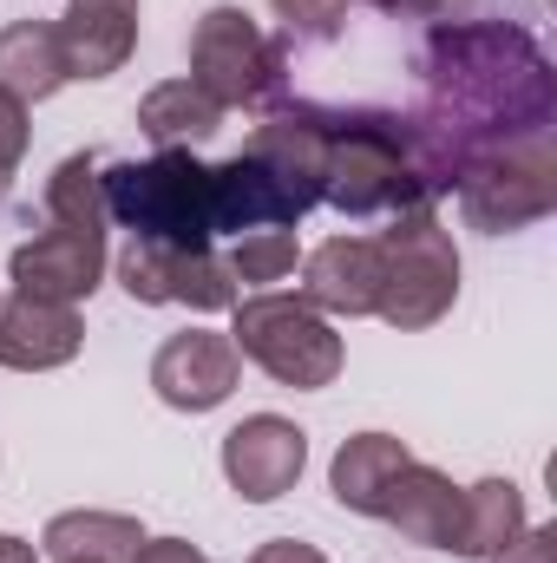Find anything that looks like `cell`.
<instances>
[{
	"label": "cell",
	"mask_w": 557,
	"mask_h": 563,
	"mask_svg": "<svg viewBox=\"0 0 557 563\" xmlns=\"http://www.w3.org/2000/svg\"><path fill=\"white\" fill-rule=\"evenodd\" d=\"M419 112H407V144L433 203L485 157L551 139L557 66L518 20H439L414 53Z\"/></svg>",
	"instance_id": "cell-1"
},
{
	"label": "cell",
	"mask_w": 557,
	"mask_h": 563,
	"mask_svg": "<svg viewBox=\"0 0 557 563\" xmlns=\"http://www.w3.org/2000/svg\"><path fill=\"white\" fill-rule=\"evenodd\" d=\"M328 125V164H321V203L341 217H407L433 210V190L407 144V112L387 106H321Z\"/></svg>",
	"instance_id": "cell-2"
},
{
	"label": "cell",
	"mask_w": 557,
	"mask_h": 563,
	"mask_svg": "<svg viewBox=\"0 0 557 563\" xmlns=\"http://www.w3.org/2000/svg\"><path fill=\"white\" fill-rule=\"evenodd\" d=\"M106 217L125 223L139 243H171V250H210V164L190 157L184 144L157 157H125L106 164Z\"/></svg>",
	"instance_id": "cell-3"
},
{
	"label": "cell",
	"mask_w": 557,
	"mask_h": 563,
	"mask_svg": "<svg viewBox=\"0 0 557 563\" xmlns=\"http://www.w3.org/2000/svg\"><path fill=\"white\" fill-rule=\"evenodd\" d=\"M230 341L243 361H256L276 387L295 394H315V387H335L348 347L341 334L328 328L321 308H308L302 295H282V288H256V295H237L230 308Z\"/></svg>",
	"instance_id": "cell-4"
},
{
	"label": "cell",
	"mask_w": 557,
	"mask_h": 563,
	"mask_svg": "<svg viewBox=\"0 0 557 563\" xmlns=\"http://www.w3.org/2000/svg\"><path fill=\"white\" fill-rule=\"evenodd\" d=\"M374 250H381V301H374V314L387 328L419 334V328L452 314V301H459V250H452V230L433 210L387 217Z\"/></svg>",
	"instance_id": "cell-5"
},
{
	"label": "cell",
	"mask_w": 557,
	"mask_h": 563,
	"mask_svg": "<svg viewBox=\"0 0 557 563\" xmlns=\"http://www.w3.org/2000/svg\"><path fill=\"white\" fill-rule=\"evenodd\" d=\"M190 86H204L223 112L270 106L282 92V40H270L243 7H210L190 33Z\"/></svg>",
	"instance_id": "cell-6"
},
{
	"label": "cell",
	"mask_w": 557,
	"mask_h": 563,
	"mask_svg": "<svg viewBox=\"0 0 557 563\" xmlns=\"http://www.w3.org/2000/svg\"><path fill=\"white\" fill-rule=\"evenodd\" d=\"M459 217L485 236H512V230H532L557 210V144H518V151H499L485 164H472L459 184Z\"/></svg>",
	"instance_id": "cell-7"
},
{
	"label": "cell",
	"mask_w": 557,
	"mask_h": 563,
	"mask_svg": "<svg viewBox=\"0 0 557 563\" xmlns=\"http://www.w3.org/2000/svg\"><path fill=\"white\" fill-rule=\"evenodd\" d=\"M119 288L144 308H197V314H223L237 308V276L217 250H171V243H125L119 250Z\"/></svg>",
	"instance_id": "cell-8"
},
{
	"label": "cell",
	"mask_w": 557,
	"mask_h": 563,
	"mask_svg": "<svg viewBox=\"0 0 557 563\" xmlns=\"http://www.w3.org/2000/svg\"><path fill=\"white\" fill-rule=\"evenodd\" d=\"M237 380H243V354L230 334H210V328H184L151 354V387L177 413H217L237 394Z\"/></svg>",
	"instance_id": "cell-9"
},
{
	"label": "cell",
	"mask_w": 557,
	"mask_h": 563,
	"mask_svg": "<svg viewBox=\"0 0 557 563\" xmlns=\"http://www.w3.org/2000/svg\"><path fill=\"white\" fill-rule=\"evenodd\" d=\"M106 269H112L106 236H99V230H66V223L40 230V236H33V243H20V250H13V263H7L13 295L59 301V308H79V301L106 282Z\"/></svg>",
	"instance_id": "cell-10"
},
{
	"label": "cell",
	"mask_w": 557,
	"mask_h": 563,
	"mask_svg": "<svg viewBox=\"0 0 557 563\" xmlns=\"http://www.w3.org/2000/svg\"><path fill=\"white\" fill-rule=\"evenodd\" d=\"M308 465V432L282 413H250L223 432V478L243 505H276Z\"/></svg>",
	"instance_id": "cell-11"
},
{
	"label": "cell",
	"mask_w": 557,
	"mask_h": 563,
	"mask_svg": "<svg viewBox=\"0 0 557 563\" xmlns=\"http://www.w3.org/2000/svg\"><path fill=\"white\" fill-rule=\"evenodd\" d=\"M270 177H276L282 190H288V203L308 217L315 203H321V164H328V125H321V106L315 99H295V106H276L263 125H256V139L243 144Z\"/></svg>",
	"instance_id": "cell-12"
},
{
	"label": "cell",
	"mask_w": 557,
	"mask_h": 563,
	"mask_svg": "<svg viewBox=\"0 0 557 563\" xmlns=\"http://www.w3.org/2000/svg\"><path fill=\"white\" fill-rule=\"evenodd\" d=\"M381 525H394L407 544L452 551V558H459V531H466V485H452L439 465H419V459H407V465H401V478L387 485Z\"/></svg>",
	"instance_id": "cell-13"
},
{
	"label": "cell",
	"mask_w": 557,
	"mask_h": 563,
	"mask_svg": "<svg viewBox=\"0 0 557 563\" xmlns=\"http://www.w3.org/2000/svg\"><path fill=\"white\" fill-rule=\"evenodd\" d=\"M79 347H86L79 308L33 301V295H0V367H13V374H53V367L79 361Z\"/></svg>",
	"instance_id": "cell-14"
},
{
	"label": "cell",
	"mask_w": 557,
	"mask_h": 563,
	"mask_svg": "<svg viewBox=\"0 0 557 563\" xmlns=\"http://www.w3.org/2000/svg\"><path fill=\"white\" fill-rule=\"evenodd\" d=\"M66 79H112L139 53V0H66L53 20Z\"/></svg>",
	"instance_id": "cell-15"
},
{
	"label": "cell",
	"mask_w": 557,
	"mask_h": 563,
	"mask_svg": "<svg viewBox=\"0 0 557 563\" xmlns=\"http://www.w3.org/2000/svg\"><path fill=\"white\" fill-rule=\"evenodd\" d=\"M302 301L321 314H374L381 301V250L374 236H328L302 256Z\"/></svg>",
	"instance_id": "cell-16"
},
{
	"label": "cell",
	"mask_w": 557,
	"mask_h": 563,
	"mask_svg": "<svg viewBox=\"0 0 557 563\" xmlns=\"http://www.w3.org/2000/svg\"><path fill=\"white\" fill-rule=\"evenodd\" d=\"M295 223H302V210L288 203V190H282L250 151L210 164V230L217 236L237 243L250 230H295Z\"/></svg>",
	"instance_id": "cell-17"
},
{
	"label": "cell",
	"mask_w": 557,
	"mask_h": 563,
	"mask_svg": "<svg viewBox=\"0 0 557 563\" xmlns=\"http://www.w3.org/2000/svg\"><path fill=\"white\" fill-rule=\"evenodd\" d=\"M407 459H414V452H407V439H394V432H354V439H341V452H335V465H328L335 505L354 511V518H381L387 485L401 478Z\"/></svg>",
	"instance_id": "cell-18"
},
{
	"label": "cell",
	"mask_w": 557,
	"mask_h": 563,
	"mask_svg": "<svg viewBox=\"0 0 557 563\" xmlns=\"http://www.w3.org/2000/svg\"><path fill=\"white\" fill-rule=\"evenodd\" d=\"M144 544L139 518L125 511H59L40 531V551L53 563H132Z\"/></svg>",
	"instance_id": "cell-19"
},
{
	"label": "cell",
	"mask_w": 557,
	"mask_h": 563,
	"mask_svg": "<svg viewBox=\"0 0 557 563\" xmlns=\"http://www.w3.org/2000/svg\"><path fill=\"white\" fill-rule=\"evenodd\" d=\"M66 86V53L59 33L46 20H13L0 33V92H13L20 106H40Z\"/></svg>",
	"instance_id": "cell-20"
},
{
	"label": "cell",
	"mask_w": 557,
	"mask_h": 563,
	"mask_svg": "<svg viewBox=\"0 0 557 563\" xmlns=\"http://www.w3.org/2000/svg\"><path fill=\"white\" fill-rule=\"evenodd\" d=\"M223 125V106L204 92V86H190V79H164V86H151L139 99V132L157 151H171V144H204L210 132Z\"/></svg>",
	"instance_id": "cell-21"
},
{
	"label": "cell",
	"mask_w": 557,
	"mask_h": 563,
	"mask_svg": "<svg viewBox=\"0 0 557 563\" xmlns=\"http://www.w3.org/2000/svg\"><path fill=\"white\" fill-rule=\"evenodd\" d=\"M518 531H525V492H518L512 478H479V485H466L459 558H499Z\"/></svg>",
	"instance_id": "cell-22"
},
{
	"label": "cell",
	"mask_w": 557,
	"mask_h": 563,
	"mask_svg": "<svg viewBox=\"0 0 557 563\" xmlns=\"http://www.w3.org/2000/svg\"><path fill=\"white\" fill-rule=\"evenodd\" d=\"M46 217L66 223V230H99L106 236V177L92 157H59L53 177H46Z\"/></svg>",
	"instance_id": "cell-23"
},
{
	"label": "cell",
	"mask_w": 557,
	"mask_h": 563,
	"mask_svg": "<svg viewBox=\"0 0 557 563\" xmlns=\"http://www.w3.org/2000/svg\"><path fill=\"white\" fill-rule=\"evenodd\" d=\"M223 263H230L237 288H243V282H250V288H270V282H282L295 269V230H250V236L230 243Z\"/></svg>",
	"instance_id": "cell-24"
},
{
	"label": "cell",
	"mask_w": 557,
	"mask_h": 563,
	"mask_svg": "<svg viewBox=\"0 0 557 563\" xmlns=\"http://www.w3.org/2000/svg\"><path fill=\"white\" fill-rule=\"evenodd\" d=\"M282 20V33L288 40H335L341 33V20H348V0H270Z\"/></svg>",
	"instance_id": "cell-25"
},
{
	"label": "cell",
	"mask_w": 557,
	"mask_h": 563,
	"mask_svg": "<svg viewBox=\"0 0 557 563\" xmlns=\"http://www.w3.org/2000/svg\"><path fill=\"white\" fill-rule=\"evenodd\" d=\"M26 139H33L26 106H20L13 92H0V177H13V164L26 157Z\"/></svg>",
	"instance_id": "cell-26"
},
{
	"label": "cell",
	"mask_w": 557,
	"mask_h": 563,
	"mask_svg": "<svg viewBox=\"0 0 557 563\" xmlns=\"http://www.w3.org/2000/svg\"><path fill=\"white\" fill-rule=\"evenodd\" d=\"M368 7H381V13H394V20H466L472 13V0H368Z\"/></svg>",
	"instance_id": "cell-27"
},
{
	"label": "cell",
	"mask_w": 557,
	"mask_h": 563,
	"mask_svg": "<svg viewBox=\"0 0 557 563\" xmlns=\"http://www.w3.org/2000/svg\"><path fill=\"white\" fill-rule=\"evenodd\" d=\"M551 544H557L551 525H525V531H518V538H512L499 558H485V563H551V558H557Z\"/></svg>",
	"instance_id": "cell-28"
},
{
	"label": "cell",
	"mask_w": 557,
	"mask_h": 563,
	"mask_svg": "<svg viewBox=\"0 0 557 563\" xmlns=\"http://www.w3.org/2000/svg\"><path fill=\"white\" fill-rule=\"evenodd\" d=\"M132 563H210V558L197 544H184V538H144Z\"/></svg>",
	"instance_id": "cell-29"
},
{
	"label": "cell",
	"mask_w": 557,
	"mask_h": 563,
	"mask_svg": "<svg viewBox=\"0 0 557 563\" xmlns=\"http://www.w3.org/2000/svg\"><path fill=\"white\" fill-rule=\"evenodd\" d=\"M250 563H328L315 544H302V538H270V544H256Z\"/></svg>",
	"instance_id": "cell-30"
},
{
	"label": "cell",
	"mask_w": 557,
	"mask_h": 563,
	"mask_svg": "<svg viewBox=\"0 0 557 563\" xmlns=\"http://www.w3.org/2000/svg\"><path fill=\"white\" fill-rule=\"evenodd\" d=\"M0 563H40V551H33L26 538H7V531H0Z\"/></svg>",
	"instance_id": "cell-31"
},
{
	"label": "cell",
	"mask_w": 557,
	"mask_h": 563,
	"mask_svg": "<svg viewBox=\"0 0 557 563\" xmlns=\"http://www.w3.org/2000/svg\"><path fill=\"white\" fill-rule=\"evenodd\" d=\"M0 203H7V177H0Z\"/></svg>",
	"instance_id": "cell-32"
}]
</instances>
